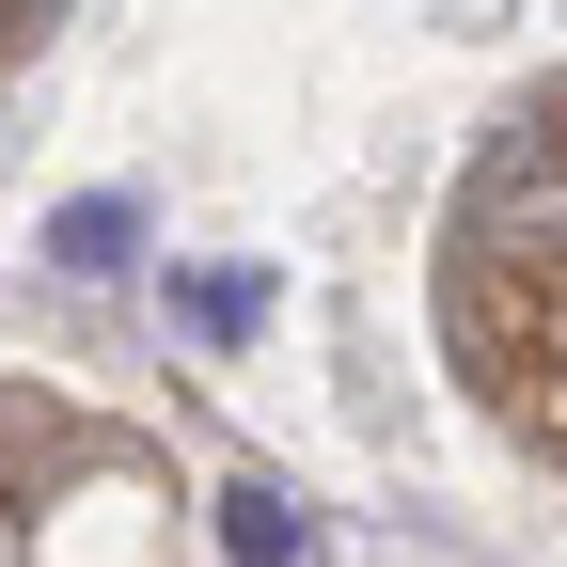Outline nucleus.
I'll return each instance as SVG.
<instances>
[{"instance_id":"nucleus-1","label":"nucleus","mask_w":567,"mask_h":567,"mask_svg":"<svg viewBox=\"0 0 567 567\" xmlns=\"http://www.w3.org/2000/svg\"><path fill=\"white\" fill-rule=\"evenodd\" d=\"M473 252H520V268H567V126H505L473 174Z\"/></svg>"},{"instance_id":"nucleus-2","label":"nucleus","mask_w":567,"mask_h":567,"mask_svg":"<svg viewBox=\"0 0 567 567\" xmlns=\"http://www.w3.org/2000/svg\"><path fill=\"white\" fill-rule=\"evenodd\" d=\"M142 252V205L126 189H80V205H48V268H80V284H111Z\"/></svg>"},{"instance_id":"nucleus-3","label":"nucleus","mask_w":567,"mask_h":567,"mask_svg":"<svg viewBox=\"0 0 567 567\" xmlns=\"http://www.w3.org/2000/svg\"><path fill=\"white\" fill-rule=\"evenodd\" d=\"M221 551H237V567H300V551H316V520L284 505V488H221Z\"/></svg>"},{"instance_id":"nucleus-4","label":"nucleus","mask_w":567,"mask_h":567,"mask_svg":"<svg viewBox=\"0 0 567 567\" xmlns=\"http://www.w3.org/2000/svg\"><path fill=\"white\" fill-rule=\"evenodd\" d=\"M252 316H268L252 268H205V284H189V331H252Z\"/></svg>"}]
</instances>
